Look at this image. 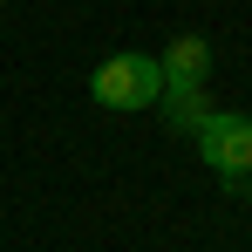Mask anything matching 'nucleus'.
I'll return each mask as SVG.
<instances>
[{
    "mask_svg": "<svg viewBox=\"0 0 252 252\" xmlns=\"http://www.w3.org/2000/svg\"><path fill=\"white\" fill-rule=\"evenodd\" d=\"M89 95L102 109H150L164 95V68H157V55H109L89 75Z\"/></svg>",
    "mask_w": 252,
    "mask_h": 252,
    "instance_id": "f257e3e1",
    "label": "nucleus"
},
{
    "mask_svg": "<svg viewBox=\"0 0 252 252\" xmlns=\"http://www.w3.org/2000/svg\"><path fill=\"white\" fill-rule=\"evenodd\" d=\"M198 150H205V164L225 177V184H239L252 170V116H232V109H211L205 123H198Z\"/></svg>",
    "mask_w": 252,
    "mask_h": 252,
    "instance_id": "f03ea898",
    "label": "nucleus"
},
{
    "mask_svg": "<svg viewBox=\"0 0 252 252\" xmlns=\"http://www.w3.org/2000/svg\"><path fill=\"white\" fill-rule=\"evenodd\" d=\"M157 68H164V95H191V89H205V75H211L205 34H177V41L157 55Z\"/></svg>",
    "mask_w": 252,
    "mask_h": 252,
    "instance_id": "7ed1b4c3",
    "label": "nucleus"
},
{
    "mask_svg": "<svg viewBox=\"0 0 252 252\" xmlns=\"http://www.w3.org/2000/svg\"><path fill=\"white\" fill-rule=\"evenodd\" d=\"M170 102H177V109H170V123H177V129H198V123L211 116V109H205V89H191V95H170Z\"/></svg>",
    "mask_w": 252,
    "mask_h": 252,
    "instance_id": "20e7f679",
    "label": "nucleus"
},
{
    "mask_svg": "<svg viewBox=\"0 0 252 252\" xmlns=\"http://www.w3.org/2000/svg\"><path fill=\"white\" fill-rule=\"evenodd\" d=\"M239 184H246V198H252V170H246V177H239Z\"/></svg>",
    "mask_w": 252,
    "mask_h": 252,
    "instance_id": "39448f33",
    "label": "nucleus"
}]
</instances>
